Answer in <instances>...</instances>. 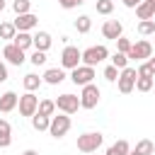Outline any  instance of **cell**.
Masks as SVG:
<instances>
[{"mask_svg":"<svg viewBox=\"0 0 155 155\" xmlns=\"http://www.w3.org/2000/svg\"><path fill=\"white\" fill-rule=\"evenodd\" d=\"M10 143H12V138H10V136H0V148H7Z\"/></svg>","mask_w":155,"mask_h":155,"instance_id":"cell-37","label":"cell"},{"mask_svg":"<svg viewBox=\"0 0 155 155\" xmlns=\"http://www.w3.org/2000/svg\"><path fill=\"white\" fill-rule=\"evenodd\" d=\"M31 126H34L36 131H46V128L51 126V119H48V116H41V114H34V116H31Z\"/></svg>","mask_w":155,"mask_h":155,"instance_id":"cell-19","label":"cell"},{"mask_svg":"<svg viewBox=\"0 0 155 155\" xmlns=\"http://www.w3.org/2000/svg\"><path fill=\"white\" fill-rule=\"evenodd\" d=\"M36 109H39V99H36L34 92H27V94L19 97V114L22 116H34Z\"/></svg>","mask_w":155,"mask_h":155,"instance_id":"cell-6","label":"cell"},{"mask_svg":"<svg viewBox=\"0 0 155 155\" xmlns=\"http://www.w3.org/2000/svg\"><path fill=\"white\" fill-rule=\"evenodd\" d=\"M131 46H133V44H131L128 39H124V36H119V39H116V48H119V53H128V51H131Z\"/></svg>","mask_w":155,"mask_h":155,"instance_id":"cell-30","label":"cell"},{"mask_svg":"<svg viewBox=\"0 0 155 155\" xmlns=\"http://www.w3.org/2000/svg\"><path fill=\"white\" fill-rule=\"evenodd\" d=\"M126 56H128V58H133V61H140V58H150V56H153V46H150L148 41H136Z\"/></svg>","mask_w":155,"mask_h":155,"instance_id":"cell-10","label":"cell"},{"mask_svg":"<svg viewBox=\"0 0 155 155\" xmlns=\"http://www.w3.org/2000/svg\"><path fill=\"white\" fill-rule=\"evenodd\" d=\"M17 102H19V97L15 94V92H5L2 97H0V111H12L15 107H17Z\"/></svg>","mask_w":155,"mask_h":155,"instance_id":"cell-15","label":"cell"},{"mask_svg":"<svg viewBox=\"0 0 155 155\" xmlns=\"http://www.w3.org/2000/svg\"><path fill=\"white\" fill-rule=\"evenodd\" d=\"M15 31H17V29H15V24H10V22L0 24V39H15V36H17Z\"/></svg>","mask_w":155,"mask_h":155,"instance_id":"cell-26","label":"cell"},{"mask_svg":"<svg viewBox=\"0 0 155 155\" xmlns=\"http://www.w3.org/2000/svg\"><path fill=\"white\" fill-rule=\"evenodd\" d=\"M44 80H46L48 85H58V82L65 80V73H63L61 68H48V70L44 73Z\"/></svg>","mask_w":155,"mask_h":155,"instance_id":"cell-16","label":"cell"},{"mask_svg":"<svg viewBox=\"0 0 155 155\" xmlns=\"http://www.w3.org/2000/svg\"><path fill=\"white\" fill-rule=\"evenodd\" d=\"M128 150H131V148H128L126 140H116V143L107 150V155H128Z\"/></svg>","mask_w":155,"mask_h":155,"instance_id":"cell-20","label":"cell"},{"mask_svg":"<svg viewBox=\"0 0 155 155\" xmlns=\"http://www.w3.org/2000/svg\"><path fill=\"white\" fill-rule=\"evenodd\" d=\"M128 155H140V153L138 150H128Z\"/></svg>","mask_w":155,"mask_h":155,"instance_id":"cell-42","label":"cell"},{"mask_svg":"<svg viewBox=\"0 0 155 155\" xmlns=\"http://www.w3.org/2000/svg\"><path fill=\"white\" fill-rule=\"evenodd\" d=\"M111 65H114V68H119V70L128 68V56H126V53H114V58H111Z\"/></svg>","mask_w":155,"mask_h":155,"instance_id":"cell-24","label":"cell"},{"mask_svg":"<svg viewBox=\"0 0 155 155\" xmlns=\"http://www.w3.org/2000/svg\"><path fill=\"white\" fill-rule=\"evenodd\" d=\"M150 2H155V0H150Z\"/></svg>","mask_w":155,"mask_h":155,"instance_id":"cell-44","label":"cell"},{"mask_svg":"<svg viewBox=\"0 0 155 155\" xmlns=\"http://www.w3.org/2000/svg\"><path fill=\"white\" fill-rule=\"evenodd\" d=\"M150 87H153V78H140V75L136 78V90L138 92H148Z\"/></svg>","mask_w":155,"mask_h":155,"instance_id":"cell-27","label":"cell"},{"mask_svg":"<svg viewBox=\"0 0 155 155\" xmlns=\"http://www.w3.org/2000/svg\"><path fill=\"white\" fill-rule=\"evenodd\" d=\"M102 136L99 133H82V136H78V150H82V153H97V148L102 145Z\"/></svg>","mask_w":155,"mask_h":155,"instance_id":"cell-3","label":"cell"},{"mask_svg":"<svg viewBox=\"0 0 155 155\" xmlns=\"http://www.w3.org/2000/svg\"><path fill=\"white\" fill-rule=\"evenodd\" d=\"M140 2H143V0H124V5H126V7H138Z\"/></svg>","mask_w":155,"mask_h":155,"instance_id":"cell-39","label":"cell"},{"mask_svg":"<svg viewBox=\"0 0 155 155\" xmlns=\"http://www.w3.org/2000/svg\"><path fill=\"white\" fill-rule=\"evenodd\" d=\"M12 7H15L17 15H27V12H29V0H15Z\"/></svg>","mask_w":155,"mask_h":155,"instance_id":"cell-31","label":"cell"},{"mask_svg":"<svg viewBox=\"0 0 155 155\" xmlns=\"http://www.w3.org/2000/svg\"><path fill=\"white\" fill-rule=\"evenodd\" d=\"M56 107L63 111V114H75L78 111V107H80V99L75 97V94H61L58 99H56Z\"/></svg>","mask_w":155,"mask_h":155,"instance_id":"cell-8","label":"cell"},{"mask_svg":"<svg viewBox=\"0 0 155 155\" xmlns=\"http://www.w3.org/2000/svg\"><path fill=\"white\" fill-rule=\"evenodd\" d=\"M7 80V68H5V63H0V82H5Z\"/></svg>","mask_w":155,"mask_h":155,"instance_id":"cell-38","label":"cell"},{"mask_svg":"<svg viewBox=\"0 0 155 155\" xmlns=\"http://www.w3.org/2000/svg\"><path fill=\"white\" fill-rule=\"evenodd\" d=\"M121 31H124V27H121V22L119 19H107L104 22V27H102V34L107 36V39H119L121 36Z\"/></svg>","mask_w":155,"mask_h":155,"instance_id":"cell-11","label":"cell"},{"mask_svg":"<svg viewBox=\"0 0 155 155\" xmlns=\"http://www.w3.org/2000/svg\"><path fill=\"white\" fill-rule=\"evenodd\" d=\"M92 78H94V68H90V65H78L73 73H70V80L75 82V85H90L92 82Z\"/></svg>","mask_w":155,"mask_h":155,"instance_id":"cell-7","label":"cell"},{"mask_svg":"<svg viewBox=\"0 0 155 155\" xmlns=\"http://www.w3.org/2000/svg\"><path fill=\"white\" fill-rule=\"evenodd\" d=\"M90 27H92V19H90L87 15H82V17H78V19H75V29H78L80 34H87V31H90Z\"/></svg>","mask_w":155,"mask_h":155,"instance_id":"cell-21","label":"cell"},{"mask_svg":"<svg viewBox=\"0 0 155 155\" xmlns=\"http://www.w3.org/2000/svg\"><path fill=\"white\" fill-rule=\"evenodd\" d=\"M22 155H39V153H36V150H24Z\"/></svg>","mask_w":155,"mask_h":155,"instance_id":"cell-41","label":"cell"},{"mask_svg":"<svg viewBox=\"0 0 155 155\" xmlns=\"http://www.w3.org/2000/svg\"><path fill=\"white\" fill-rule=\"evenodd\" d=\"M2 56H5L12 65H22V63H24V51H22V48H17L15 44H7V46H5V51H2Z\"/></svg>","mask_w":155,"mask_h":155,"instance_id":"cell-12","label":"cell"},{"mask_svg":"<svg viewBox=\"0 0 155 155\" xmlns=\"http://www.w3.org/2000/svg\"><path fill=\"white\" fill-rule=\"evenodd\" d=\"M82 61V51H78V46H65L63 53H61V65L68 68V70H75Z\"/></svg>","mask_w":155,"mask_h":155,"instance_id":"cell-2","label":"cell"},{"mask_svg":"<svg viewBox=\"0 0 155 155\" xmlns=\"http://www.w3.org/2000/svg\"><path fill=\"white\" fill-rule=\"evenodd\" d=\"M136 150H138L140 155H153V153H155V145H153L150 140H138V143H136Z\"/></svg>","mask_w":155,"mask_h":155,"instance_id":"cell-25","label":"cell"},{"mask_svg":"<svg viewBox=\"0 0 155 155\" xmlns=\"http://www.w3.org/2000/svg\"><path fill=\"white\" fill-rule=\"evenodd\" d=\"M138 31H140V34H153V31H155V19H143V22L138 24Z\"/></svg>","mask_w":155,"mask_h":155,"instance_id":"cell-28","label":"cell"},{"mask_svg":"<svg viewBox=\"0 0 155 155\" xmlns=\"http://www.w3.org/2000/svg\"><path fill=\"white\" fill-rule=\"evenodd\" d=\"M148 65H150V70H153V75H155V58H150V61H148Z\"/></svg>","mask_w":155,"mask_h":155,"instance_id":"cell-40","label":"cell"},{"mask_svg":"<svg viewBox=\"0 0 155 155\" xmlns=\"http://www.w3.org/2000/svg\"><path fill=\"white\" fill-rule=\"evenodd\" d=\"M97 102H99V87L92 85V82L85 85V87H82V94H80V107H82V109H94Z\"/></svg>","mask_w":155,"mask_h":155,"instance_id":"cell-4","label":"cell"},{"mask_svg":"<svg viewBox=\"0 0 155 155\" xmlns=\"http://www.w3.org/2000/svg\"><path fill=\"white\" fill-rule=\"evenodd\" d=\"M0 136H10V124L5 119H0Z\"/></svg>","mask_w":155,"mask_h":155,"instance_id":"cell-36","label":"cell"},{"mask_svg":"<svg viewBox=\"0 0 155 155\" xmlns=\"http://www.w3.org/2000/svg\"><path fill=\"white\" fill-rule=\"evenodd\" d=\"M2 7H5V0H0V10H2Z\"/></svg>","mask_w":155,"mask_h":155,"instance_id":"cell-43","label":"cell"},{"mask_svg":"<svg viewBox=\"0 0 155 155\" xmlns=\"http://www.w3.org/2000/svg\"><path fill=\"white\" fill-rule=\"evenodd\" d=\"M39 85H41V78H39V75H34V73L24 75V87H27V92H34Z\"/></svg>","mask_w":155,"mask_h":155,"instance_id":"cell-22","label":"cell"},{"mask_svg":"<svg viewBox=\"0 0 155 155\" xmlns=\"http://www.w3.org/2000/svg\"><path fill=\"white\" fill-rule=\"evenodd\" d=\"M53 109H56V102H51V99H44V102H39V109H36V114H41V116H51V114H53Z\"/></svg>","mask_w":155,"mask_h":155,"instance_id":"cell-23","label":"cell"},{"mask_svg":"<svg viewBox=\"0 0 155 155\" xmlns=\"http://www.w3.org/2000/svg\"><path fill=\"white\" fill-rule=\"evenodd\" d=\"M136 68H124L121 73H119V92H124V94H128L133 87H136Z\"/></svg>","mask_w":155,"mask_h":155,"instance_id":"cell-5","label":"cell"},{"mask_svg":"<svg viewBox=\"0 0 155 155\" xmlns=\"http://www.w3.org/2000/svg\"><path fill=\"white\" fill-rule=\"evenodd\" d=\"M85 0H58V5L61 7H65V10H70V7H78V5H82Z\"/></svg>","mask_w":155,"mask_h":155,"instance_id":"cell-34","label":"cell"},{"mask_svg":"<svg viewBox=\"0 0 155 155\" xmlns=\"http://www.w3.org/2000/svg\"><path fill=\"white\" fill-rule=\"evenodd\" d=\"M17 48H22V51H27L29 46H34V36H29L27 31H19L17 36H15V41H12Z\"/></svg>","mask_w":155,"mask_h":155,"instance_id":"cell-17","label":"cell"},{"mask_svg":"<svg viewBox=\"0 0 155 155\" xmlns=\"http://www.w3.org/2000/svg\"><path fill=\"white\" fill-rule=\"evenodd\" d=\"M36 27V15H31V12H27V15H17V19H15V29H19V31H29V29H34Z\"/></svg>","mask_w":155,"mask_h":155,"instance_id":"cell-13","label":"cell"},{"mask_svg":"<svg viewBox=\"0 0 155 155\" xmlns=\"http://www.w3.org/2000/svg\"><path fill=\"white\" fill-rule=\"evenodd\" d=\"M68 128H70V116H53L51 126H48V133L53 138H61V136L68 133Z\"/></svg>","mask_w":155,"mask_h":155,"instance_id":"cell-9","label":"cell"},{"mask_svg":"<svg viewBox=\"0 0 155 155\" xmlns=\"http://www.w3.org/2000/svg\"><path fill=\"white\" fill-rule=\"evenodd\" d=\"M34 46H36V51H48V46H51V36L46 34V31H39V34H34Z\"/></svg>","mask_w":155,"mask_h":155,"instance_id":"cell-18","label":"cell"},{"mask_svg":"<svg viewBox=\"0 0 155 155\" xmlns=\"http://www.w3.org/2000/svg\"><path fill=\"white\" fill-rule=\"evenodd\" d=\"M136 15H138V19H140V22H143V19H153V17H155V2L143 0V2L136 7Z\"/></svg>","mask_w":155,"mask_h":155,"instance_id":"cell-14","label":"cell"},{"mask_svg":"<svg viewBox=\"0 0 155 155\" xmlns=\"http://www.w3.org/2000/svg\"><path fill=\"white\" fill-rule=\"evenodd\" d=\"M107 56H109L107 46H90L87 51H82V63H85V65H90V68H94V65H97V63H102Z\"/></svg>","mask_w":155,"mask_h":155,"instance_id":"cell-1","label":"cell"},{"mask_svg":"<svg viewBox=\"0 0 155 155\" xmlns=\"http://www.w3.org/2000/svg\"><path fill=\"white\" fill-rule=\"evenodd\" d=\"M114 10V2L111 0H97V12L99 15H109Z\"/></svg>","mask_w":155,"mask_h":155,"instance_id":"cell-29","label":"cell"},{"mask_svg":"<svg viewBox=\"0 0 155 155\" xmlns=\"http://www.w3.org/2000/svg\"><path fill=\"white\" fill-rule=\"evenodd\" d=\"M104 78H107L109 82H114V80L119 78V68H114V65H107V68H104Z\"/></svg>","mask_w":155,"mask_h":155,"instance_id":"cell-32","label":"cell"},{"mask_svg":"<svg viewBox=\"0 0 155 155\" xmlns=\"http://www.w3.org/2000/svg\"><path fill=\"white\" fill-rule=\"evenodd\" d=\"M31 63H34V65H44V63H46V53H44V51H34V53H31Z\"/></svg>","mask_w":155,"mask_h":155,"instance_id":"cell-33","label":"cell"},{"mask_svg":"<svg viewBox=\"0 0 155 155\" xmlns=\"http://www.w3.org/2000/svg\"><path fill=\"white\" fill-rule=\"evenodd\" d=\"M138 75H140V78H153V70H150V65H148V63H143V65L138 68Z\"/></svg>","mask_w":155,"mask_h":155,"instance_id":"cell-35","label":"cell"}]
</instances>
